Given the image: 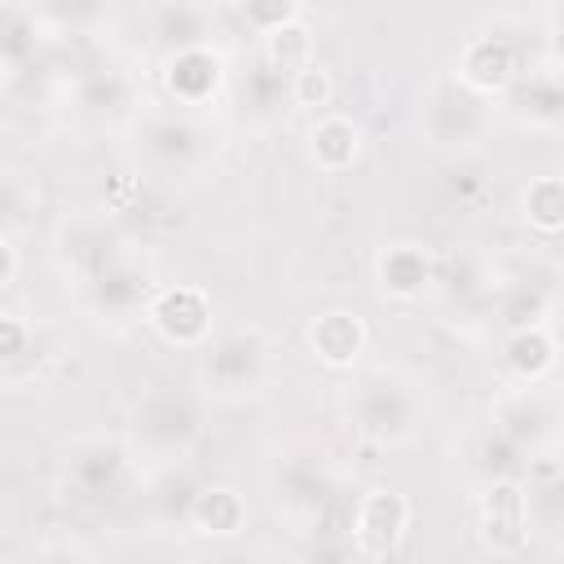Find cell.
<instances>
[{"instance_id":"cell-2","label":"cell","mask_w":564,"mask_h":564,"mask_svg":"<svg viewBox=\"0 0 564 564\" xmlns=\"http://www.w3.org/2000/svg\"><path fill=\"white\" fill-rule=\"evenodd\" d=\"M524 216L538 229H560L564 225V181H538L524 194Z\"/></svg>"},{"instance_id":"cell-1","label":"cell","mask_w":564,"mask_h":564,"mask_svg":"<svg viewBox=\"0 0 564 564\" xmlns=\"http://www.w3.org/2000/svg\"><path fill=\"white\" fill-rule=\"evenodd\" d=\"M313 348H317L330 366H344V361H352L357 348H361V326H357L348 313H330V317H322V322L313 326Z\"/></svg>"}]
</instances>
